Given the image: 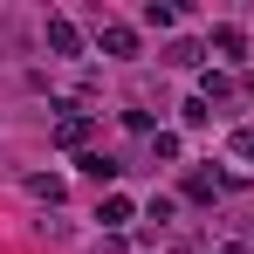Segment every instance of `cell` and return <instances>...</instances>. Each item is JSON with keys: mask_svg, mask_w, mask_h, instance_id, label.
<instances>
[{"mask_svg": "<svg viewBox=\"0 0 254 254\" xmlns=\"http://www.w3.org/2000/svg\"><path fill=\"white\" fill-rule=\"evenodd\" d=\"M48 137H55L62 151H89V137H96V117H89V110H62Z\"/></svg>", "mask_w": 254, "mask_h": 254, "instance_id": "1", "label": "cell"}, {"mask_svg": "<svg viewBox=\"0 0 254 254\" xmlns=\"http://www.w3.org/2000/svg\"><path fill=\"white\" fill-rule=\"evenodd\" d=\"M206 55H213V62H220V69H241V62H248V35L220 21V28H213V35H206Z\"/></svg>", "mask_w": 254, "mask_h": 254, "instance_id": "2", "label": "cell"}, {"mask_svg": "<svg viewBox=\"0 0 254 254\" xmlns=\"http://www.w3.org/2000/svg\"><path fill=\"white\" fill-rule=\"evenodd\" d=\"M42 42H48V55H83V35H76V21H69V14H48Z\"/></svg>", "mask_w": 254, "mask_h": 254, "instance_id": "3", "label": "cell"}, {"mask_svg": "<svg viewBox=\"0 0 254 254\" xmlns=\"http://www.w3.org/2000/svg\"><path fill=\"white\" fill-rule=\"evenodd\" d=\"M96 48L124 62V55H137V28H124V21H103V28H96Z\"/></svg>", "mask_w": 254, "mask_h": 254, "instance_id": "4", "label": "cell"}, {"mask_svg": "<svg viewBox=\"0 0 254 254\" xmlns=\"http://www.w3.org/2000/svg\"><path fill=\"white\" fill-rule=\"evenodd\" d=\"M220 192H227V179H220V172H186V199H192V206H213Z\"/></svg>", "mask_w": 254, "mask_h": 254, "instance_id": "5", "label": "cell"}, {"mask_svg": "<svg viewBox=\"0 0 254 254\" xmlns=\"http://www.w3.org/2000/svg\"><path fill=\"white\" fill-rule=\"evenodd\" d=\"M158 62H172V69H199V62H206V42H165Z\"/></svg>", "mask_w": 254, "mask_h": 254, "instance_id": "6", "label": "cell"}, {"mask_svg": "<svg viewBox=\"0 0 254 254\" xmlns=\"http://www.w3.org/2000/svg\"><path fill=\"white\" fill-rule=\"evenodd\" d=\"M76 165H83V179H96V186H110V179H117V158H110V151H76Z\"/></svg>", "mask_w": 254, "mask_h": 254, "instance_id": "7", "label": "cell"}, {"mask_svg": "<svg viewBox=\"0 0 254 254\" xmlns=\"http://www.w3.org/2000/svg\"><path fill=\"white\" fill-rule=\"evenodd\" d=\"M96 220H103V227H110V234H124L130 220H137V206H130L124 192H110V199H103V206H96Z\"/></svg>", "mask_w": 254, "mask_h": 254, "instance_id": "8", "label": "cell"}, {"mask_svg": "<svg viewBox=\"0 0 254 254\" xmlns=\"http://www.w3.org/2000/svg\"><path fill=\"white\" fill-rule=\"evenodd\" d=\"M28 192H35V199H48V206H62V192H69V186H62L55 172H35V179H28Z\"/></svg>", "mask_w": 254, "mask_h": 254, "instance_id": "9", "label": "cell"}, {"mask_svg": "<svg viewBox=\"0 0 254 254\" xmlns=\"http://www.w3.org/2000/svg\"><path fill=\"white\" fill-rule=\"evenodd\" d=\"M199 96H206V103H227V96H234L227 69H206V76H199Z\"/></svg>", "mask_w": 254, "mask_h": 254, "instance_id": "10", "label": "cell"}, {"mask_svg": "<svg viewBox=\"0 0 254 254\" xmlns=\"http://www.w3.org/2000/svg\"><path fill=\"white\" fill-rule=\"evenodd\" d=\"M179 151H186V144H179V130H151V158H165V165H179Z\"/></svg>", "mask_w": 254, "mask_h": 254, "instance_id": "11", "label": "cell"}, {"mask_svg": "<svg viewBox=\"0 0 254 254\" xmlns=\"http://www.w3.org/2000/svg\"><path fill=\"white\" fill-rule=\"evenodd\" d=\"M172 21H179L172 0H144V28H172Z\"/></svg>", "mask_w": 254, "mask_h": 254, "instance_id": "12", "label": "cell"}, {"mask_svg": "<svg viewBox=\"0 0 254 254\" xmlns=\"http://www.w3.org/2000/svg\"><path fill=\"white\" fill-rule=\"evenodd\" d=\"M179 117L199 130V124H213V103H206V96H186V103H179Z\"/></svg>", "mask_w": 254, "mask_h": 254, "instance_id": "13", "label": "cell"}, {"mask_svg": "<svg viewBox=\"0 0 254 254\" xmlns=\"http://www.w3.org/2000/svg\"><path fill=\"white\" fill-rule=\"evenodd\" d=\"M227 151H234V158H248V165H254V130H248V124H241V130H227Z\"/></svg>", "mask_w": 254, "mask_h": 254, "instance_id": "14", "label": "cell"}]
</instances>
